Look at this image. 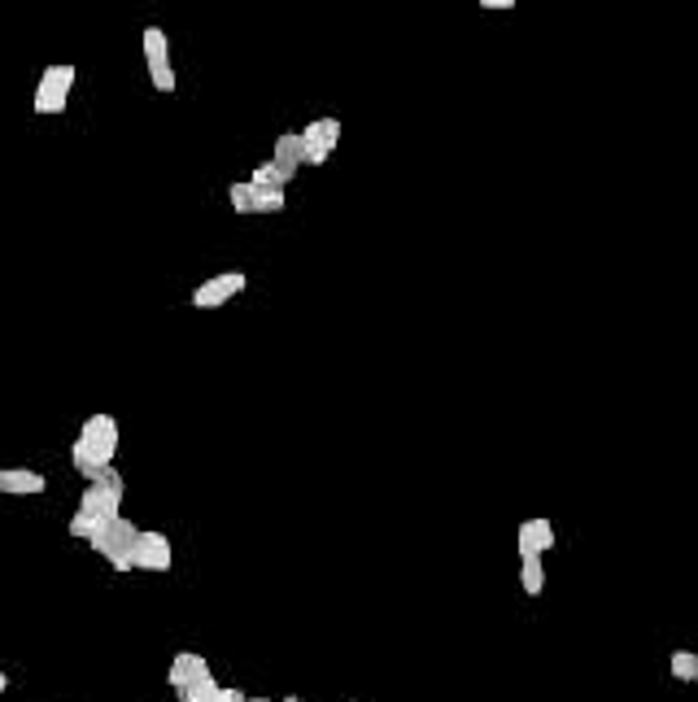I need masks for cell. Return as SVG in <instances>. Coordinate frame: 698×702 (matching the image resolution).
Segmentation results:
<instances>
[{
    "label": "cell",
    "mask_w": 698,
    "mask_h": 702,
    "mask_svg": "<svg viewBox=\"0 0 698 702\" xmlns=\"http://www.w3.org/2000/svg\"><path fill=\"white\" fill-rule=\"evenodd\" d=\"M201 676H209V663L201 658V654H192V650H183V654H174V663H170V671H166V680L183 693L192 680H201Z\"/></svg>",
    "instance_id": "8fae6325"
},
{
    "label": "cell",
    "mask_w": 698,
    "mask_h": 702,
    "mask_svg": "<svg viewBox=\"0 0 698 702\" xmlns=\"http://www.w3.org/2000/svg\"><path fill=\"white\" fill-rule=\"evenodd\" d=\"M4 689H9V676H4V671H0V693H4Z\"/></svg>",
    "instance_id": "7402d4cb"
},
{
    "label": "cell",
    "mask_w": 698,
    "mask_h": 702,
    "mask_svg": "<svg viewBox=\"0 0 698 702\" xmlns=\"http://www.w3.org/2000/svg\"><path fill=\"white\" fill-rule=\"evenodd\" d=\"M270 166L279 170V179L288 183L301 166H305V140H301V131H284L279 140H275V153H270Z\"/></svg>",
    "instance_id": "9c48e42d"
},
{
    "label": "cell",
    "mask_w": 698,
    "mask_h": 702,
    "mask_svg": "<svg viewBox=\"0 0 698 702\" xmlns=\"http://www.w3.org/2000/svg\"><path fill=\"white\" fill-rule=\"evenodd\" d=\"M515 541H519V554H541L545 558L558 545V528L550 519H524L519 532H515Z\"/></svg>",
    "instance_id": "30bf717a"
},
{
    "label": "cell",
    "mask_w": 698,
    "mask_h": 702,
    "mask_svg": "<svg viewBox=\"0 0 698 702\" xmlns=\"http://www.w3.org/2000/svg\"><path fill=\"white\" fill-rule=\"evenodd\" d=\"M480 9H515V0H480Z\"/></svg>",
    "instance_id": "ffe728a7"
},
{
    "label": "cell",
    "mask_w": 698,
    "mask_h": 702,
    "mask_svg": "<svg viewBox=\"0 0 698 702\" xmlns=\"http://www.w3.org/2000/svg\"><path fill=\"white\" fill-rule=\"evenodd\" d=\"M667 671L676 680H698V654L694 650H672L667 654Z\"/></svg>",
    "instance_id": "5bb4252c"
},
{
    "label": "cell",
    "mask_w": 698,
    "mask_h": 702,
    "mask_svg": "<svg viewBox=\"0 0 698 702\" xmlns=\"http://www.w3.org/2000/svg\"><path fill=\"white\" fill-rule=\"evenodd\" d=\"M122 515V484H118V475L109 471V475H100V480H92L87 488H83V497H79V510H74V519H70V536H83V541H92L105 523H113Z\"/></svg>",
    "instance_id": "7a4b0ae2"
},
{
    "label": "cell",
    "mask_w": 698,
    "mask_h": 702,
    "mask_svg": "<svg viewBox=\"0 0 698 702\" xmlns=\"http://www.w3.org/2000/svg\"><path fill=\"white\" fill-rule=\"evenodd\" d=\"M131 567H140V571H170V541L161 532H144L140 528V536L131 545Z\"/></svg>",
    "instance_id": "ba28073f"
},
{
    "label": "cell",
    "mask_w": 698,
    "mask_h": 702,
    "mask_svg": "<svg viewBox=\"0 0 698 702\" xmlns=\"http://www.w3.org/2000/svg\"><path fill=\"white\" fill-rule=\"evenodd\" d=\"M227 201H231V209H236V214H253V192H249V183H244V179H236V183L227 187Z\"/></svg>",
    "instance_id": "e0dca14e"
},
{
    "label": "cell",
    "mask_w": 698,
    "mask_h": 702,
    "mask_svg": "<svg viewBox=\"0 0 698 702\" xmlns=\"http://www.w3.org/2000/svg\"><path fill=\"white\" fill-rule=\"evenodd\" d=\"M249 183H253V187H284V179H279V170H275L270 161H262V166L249 174Z\"/></svg>",
    "instance_id": "ac0fdd59"
},
{
    "label": "cell",
    "mask_w": 698,
    "mask_h": 702,
    "mask_svg": "<svg viewBox=\"0 0 698 702\" xmlns=\"http://www.w3.org/2000/svg\"><path fill=\"white\" fill-rule=\"evenodd\" d=\"M249 192H253V214H279L284 209V187H253L249 183Z\"/></svg>",
    "instance_id": "9a60e30c"
},
{
    "label": "cell",
    "mask_w": 698,
    "mask_h": 702,
    "mask_svg": "<svg viewBox=\"0 0 698 702\" xmlns=\"http://www.w3.org/2000/svg\"><path fill=\"white\" fill-rule=\"evenodd\" d=\"M249 288V279H244V270H222V275H209L205 283H196V292H192V305L196 310H218V305H227L236 292H244Z\"/></svg>",
    "instance_id": "8992f818"
},
{
    "label": "cell",
    "mask_w": 698,
    "mask_h": 702,
    "mask_svg": "<svg viewBox=\"0 0 698 702\" xmlns=\"http://www.w3.org/2000/svg\"><path fill=\"white\" fill-rule=\"evenodd\" d=\"M135 536H140V528L127 523V519L118 515L113 523H105V528L92 536V549L105 554V558L113 562V571H131V545H135Z\"/></svg>",
    "instance_id": "5b68a950"
},
{
    "label": "cell",
    "mask_w": 698,
    "mask_h": 702,
    "mask_svg": "<svg viewBox=\"0 0 698 702\" xmlns=\"http://www.w3.org/2000/svg\"><path fill=\"white\" fill-rule=\"evenodd\" d=\"M214 702H244V693H240V689H218Z\"/></svg>",
    "instance_id": "d6986e66"
},
{
    "label": "cell",
    "mask_w": 698,
    "mask_h": 702,
    "mask_svg": "<svg viewBox=\"0 0 698 702\" xmlns=\"http://www.w3.org/2000/svg\"><path fill=\"white\" fill-rule=\"evenodd\" d=\"M140 48H144V65L157 92H174V61H170V39L161 26H144L140 31Z\"/></svg>",
    "instance_id": "277c9868"
},
{
    "label": "cell",
    "mask_w": 698,
    "mask_h": 702,
    "mask_svg": "<svg viewBox=\"0 0 698 702\" xmlns=\"http://www.w3.org/2000/svg\"><path fill=\"white\" fill-rule=\"evenodd\" d=\"M244 702H275V698H244ZM279 702H301V698H279Z\"/></svg>",
    "instance_id": "44dd1931"
},
{
    "label": "cell",
    "mask_w": 698,
    "mask_h": 702,
    "mask_svg": "<svg viewBox=\"0 0 698 702\" xmlns=\"http://www.w3.org/2000/svg\"><path fill=\"white\" fill-rule=\"evenodd\" d=\"M218 689H222V685H218V680H214V671H209V676H201V680H192V685L183 689V702H214V698H218Z\"/></svg>",
    "instance_id": "2e32d148"
},
{
    "label": "cell",
    "mask_w": 698,
    "mask_h": 702,
    "mask_svg": "<svg viewBox=\"0 0 698 702\" xmlns=\"http://www.w3.org/2000/svg\"><path fill=\"white\" fill-rule=\"evenodd\" d=\"M74 467L87 480H100L113 471V453H118V419L113 414H92L74 440Z\"/></svg>",
    "instance_id": "6da1fadb"
},
{
    "label": "cell",
    "mask_w": 698,
    "mask_h": 702,
    "mask_svg": "<svg viewBox=\"0 0 698 702\" xmlns=\"http://www.w3.org/2000/svg\"><path fill=\"white\" fill-rule=\"evenodd\" d=\"M519 584H524L528 597H537L545 589V562H541V554H519Z\"/></svg>",
    "instance_id": "4fadbf2b"
},
{
    "label": "cell",
    "mask_w": 698,
    "mask_h": 702,
    "mask_svg": "<svg viewBox=\"0 0 698 702\" xmlns=\"http://www.w3.org/2000/svg\"><path fill=\"white\" fill-rule=\"evenodd\" d=\"M301 140H305V166H323L340 140V122L336 118H314L301 126Z\"/></svg>",
    "instance_id": "52a82bcc"
},
{
    "label": "cell",
    "mask_w": 698,
    "mask_h": 702,
    "mask_svg": "<svg viewBox=\"0 0 698 702\" xmlns=\"http://www.w3.org/2000/svg\"><path fill=\"white\" fill-rule=\"evenodd\" d=\"M44 475L39 471H0V488L13 493V497H26V493H44Z\"/></svg>",
    "instance_id": "7c38bea8"
},
{
    "label": "cell",
    "mask_w": 698,
    "mask_h": 702,
    "mask_svg": "<svg viewBox=\"0 0 698 702\" xmlns=\"http://www.w3.org/2000/svg\"><path fill=\"white\" fill-rule=\"evenodd\" d=\"M74 65L70 61H52L44 65L39 83H35V113L52 118V113H65L70 109V87H74Z\"/></svg>",
    "instance_id": "3957f363"
}]
</instances>
